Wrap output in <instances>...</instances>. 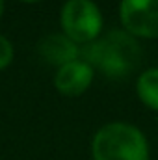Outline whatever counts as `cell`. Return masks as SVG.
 I'll return each instance as SVG.
<instances>
[{
	"label": "cell",
	"mask_w": 158,
	"mask_h": 160,
	"mask_svg": "<svg viewBox=\"0 0 158 160\" xmlns=\"http://www.w3.org/2000/svg\"><path fill=\"white\" fill-rule=\"evenodd\" d=\"M22 2H37V0H22Z\"/></svg>",
	"instance_id": "30bf717a"
},
{
	"label": "cell",
	"mask_w": 158,
	"mask_h": 160,
	"mask_svg": "<svg viewBox=\"0 0 158 160\" xmlns=\"http://www.w3.org/2000/svg\"><path fill=\"white\" fill-rule=\"evenodd\" d=\"M63 34L77 45H87L101 36L102 13L93 0H67L62 8Z\"/></svg>",
	"instance_id": "3957f363"
},
{
	"label": "cell",
	"mask_w": 158,
	"mask_h": 160,
	"mask_svg": "<svg viewBox=\"0 0 158 160\" xmlns=\"http://www.w3.org/2000/svg\"><path fill=\"white\" fill-rule=\"evenodd\" d=\"M93 77H95V69L87 62L78 58L58 67L56 77H54V86L62 95L77 97L91 86Z\"/></svg>",
	"instance_id": "5b68a950"
},
{
	"label": "cell",
	"mask_w": 158,
	"mask_h": 160,
	"mask_svg": "<svg viewBox=\"0 0 158 160\" xmlns=\"http://www.w3.org/2000/svg\"><path fill=\"white\" fill-rule=\"evenodd\" d=\"M2 13H4V0H0V17H2Z\"/></svg>",
	"instance_id": "9c48e42d"
},
{
	"label": "cell",
	"mask_w": 158,
	"mask_h": 160,
	"mask_svg": "<svg viewBox=\"0 0 158 160\" xmlns=\"http://www.w3.org/2000/svg\"><path fill=\"white\" fill-rule=\"evenodd\" d=\"M80 56L93 69L97 67L106 77L123 78L138 67L141 60V48L136 38L126 30H110L108 34L84 45Z\"/></svg>",
	"instance_id": "6da1fadb"
},
{
	"label": "cell",
	"mask_w": 158,
	"mask_h": 160,
	"mask_svg": "<svg viewBox=\"0 0 158 160\" xmlns=\"http://www.w3.org/2000/svg\"><path fill=\"white\" fill-rule=\"evenodd\" d=\"M119 17L130 36L158 38V0H121Z\"/></svg>",
	"instance_id": "277c9868"
},
{
	"label": "cell",
	"mask_w": 158,
	"mask_h": 160,
	"mask_svg": "<svg viewBox=\"0 0 158 160\" xmlns=\"http://www.w3.org/2000/svg\"><path fill=\"white\" fill-rule=\"evenodd\" d=\"M136 91L143 104L158 110V67H151L140 75L136 82Z\"/></svg>",
	"instance_id": "52a82bcc"
},
{
	"label": "cell",
	"mask_w": 158,
	"mask_h": 160,
	"mask_svg": "<svg viewBox=\"0 0 158 160\" xmlns=\"http://www.w3.org/2000/svg\"><path fill=\"white\" fill-rule=\"evenodd\" d=\"M13 60V45L6 36L0 34V71L6 69Z\"/></svg>",
	"instance_id": "ba28073f"
},
{
	"label": "cell",
	"mask_w": 158,
	"mask_h": 160,
	"mask_svg": "<svg viewBox=\"0 0 158 160\" xmlns=\"http://www.w3.org/2000/svg\"><path fill=\"white\" fill-rule=\"evenodd\" d=\"M80 48L73 39H69L63 32L62 34H47L37 43V52L41 58L50 65H65L73 60L80 58Z\"/></svg>",
	"instance_id": "8992f818"
},
{
	"label": "cell",
	"mask_w": 158,
	"mask_h": 160,
	"mask_svg": "<svg viewBox=\"0 0 158 160\" xmlns=\"http://www.w3.org/2000/svg\"><path fill=\"white\" fill-rule=\"evenodd\" d=\"M91 153L93 160H149V145L138 127L114 121L97 130Z\"/></svg>",
	"instance_id": "7a4b0ae2"
}]
</instances>
